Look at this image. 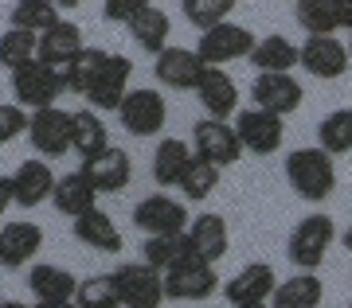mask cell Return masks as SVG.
<instances>
[{"instance_id": "cell-5", "label": "cell", "mask_w": 352, "mask_h": 308, "mask_svg": "<svg viewBox=\"0 0 352 308\" xmlns=\"http://www.w3.org/2000/svg\"><path fill=\"white\" fill-rule=\"evenodd\" d=\"M113 285L122 296V308H161L164 296V273L145 261H126L113 270Z\"/></svg>"}, {"instance_id": "cell-28", "label": "cell", "mask_w": 352, "mask_h": 308, "mask_svg": "<svg viewBox=\"0 0 352 308\" xmlns=\"http://www.w3.org/2000/svg\"><path fill=\"white\" fill-rule=\"evenodd\" d=\"M247 62L254 71H294V67H302V47L286 36H263L254 39Z\"/></svg>"}, {"instance_id": "cell-44", "label": "cell", "mask_w": 352, "mask_h": 308, "mask_svg": "<svg viewBox=\"0 0 352 308\" xmlns=\"http://www.w3.org/2000/svg\"><path fill=\"white\" fill-rule=\"evenodd\" d=\"M82 0H55V8H78Z\"/></svg>"}, {"instance_id": "cell-25", "label": "cell", "mask_w": 352, "mask_h": 308, "mask_svg": "<svg viewBox=\"0 0 352 308\" xmlns=\"http://www.w3.org/2000/svg\"><path fill=\"white\" fill-rule=\"evenodd\" d=\"M51 203H55L59 215L75 219V215H82V211L98 207V187L90 184L82 172H67V176L55 180V187H51Z\"/></svg>"}, {"instance_id": "cell-14", "label": "cell", "mask_w": 352, "mask_h": 308, "mask_svg": "<svg viewBox=\"0 0 352 308\" xmlns=\"http://www.w3.org/2000/svg\"><path fill=\"white\" fill-rule=\"evenodd\" d=\"M153 74H157V82H161L164 90H196V82H200V74L208 71V62L196 55V47H168L161 51V55H153Z\"/></svg>"}, {"instance_id": "cell-36", "label": "cell", "mask_w": 352, "mask_h": 308, "mask_svg": "<svg viewBox=\"0 0 352 308\" xmlns=\"http://www.w3.org/2000/svg\"><path fill=\"white\" fill-rule=\"evenodd\" d=\"M75 305L78 308H122V296H118L113 273H94V277H87V281H78Z\"/></svg>"}, {"instance_id": "cell-43", "label": "cell", "mask_w": 352, "mask_h": 308, "mask_svg": "<svg viewBox=\"0 0 352 308\" xmlns=\"http://www.w3.org/2000/svg\"><path fill=\"white\" fill-rule=\"evenodd\" d=\"M0 308H36V305H24V300H0Z\"/></svg>"}, {"instance_id": "cell-47", "label": "cell", "mask_w": 352, "mask_h": 308, "mask_svg": "<svg viewBox=\"0 0 352 308\" xmlns=\"http://www.w3.org/2000/svg\"><path fill=\"white\" fill-rule=\"evenodd\" d=\"M349 59H352V39H349Z\"/></svg>"}, {"instance_id": "cell-46", "label": "cell", "mask_w": 352, "mask_h": 308, "mask_svg": "<svg viewBox=\"0 0 352 308\" xmlns=\"http://www.w3.org/2000/svg\"><path fill=\"white\" fill-rule=\"evenodd\" d=\"M247 308H274V305H270V300H263V305H247Z\"/></svg>"}, {"instance_id": "cell-34", "label": "cell", "mask_w": 352, "mask_h": 308, "mask_svg": "<svg viewBox=\"0 0 352 308\" xmlns=\"http://www.w3.org/2000/svg\"><path fill=\"white\" fill-rule=\"evenodd\" d=\"M219 176H223V168H219V164L204 161V156H192L188 172L180 176V196L188 199V203H204V199L219 187Z\"/></svg>"}, {"instance_id": "cell-40", "label": "cell", "mask_w": 352, "mask_h": 308, "mask_svg": "<svg viewBox=\"0 0 352 308\" xmlns=\"http://www.w3.org/2000/svg\"><path fill=\"white\" fill-rule=\"evenodd\" d=\"M153 0H102V16L110 24H129L141 8H149Z\"/></svg>"}, {"instance_id": "cell-24", "label": "cell", "mask_w": 352, "mask_h": 308, "mask_svg": "<svg viewBox=\"0 0 352 308\" xmlns=\"http://www.w3.org/2000/svg\"><path fill=\"white\" fill-rule=\"evenodd\" d=\"M55 180H59V176H51L47 161H24L12 172V203H20V207H28V211L39 207V203H47Z\"/></svg>"}, {"instance_id": "cell-33", "label": "cell", "mask_w": 352, "mask_h": 308, "mask_svg": "<svg viewBox=\"0 0 352 308\" xmlns=\"http://www.w3.org/2000/svg\"><path fill=\"white\" fill-rule=\"evenodd\" d=\"M317 145L325 148L329 156H344V152H352V106L333 110V113L321 117V125H317Z\"/></svg>"}, {"instance_id": "cell-2", "label": "cell", "mask_w": 352, "mask_h": 308, "mask_svg": "<svg viewBox=\"0 0 352 308\" xmlns=\"http://www.w3.org/2000/svg\"><path fill=\"white\" fill-rule=\"evenodd\" d=\"M286 180H289V187H294L298 199H305V203H325V199L337 191L333 156H329L321 145L294 148L286 156Z\"/></svg>"}, {"instance_id": "cell-31", "label": "cell", "mask_w": 352, "mask_h": 308, "mask_svg": "<svg viewBox=\"0 0 352 308\" xmlns=\"http://www.w3.org/2000/svg\"><path fill=\"white\" fill-rule=\"evenodd\" d=\"M126 27H129V36H133V43H138L141 51H149V55H161V51L168 47V32H173V24H168V16H164L157 4L141 8Z\"/></svg>"}, {"instance_id": "cell-20", "label": "cell", "mask_w": 352, "mask_h": 308, "mask_svg": "<svg viewBox=\"0 0 352 308\" xmlns=\"http://www.w3.org/2000/svg\"><path fill=\"white\" fill-rule=\"evenodd\" d=\"M82 47H87V43H82V27L71 24V20H55L47 32H39L36 59H39V62H47V67H55V71L63 74V71H67V62L75 59Z\"/></svg>"}, {"instance_id": "cell-21", "label": "cell", "mask_w": 352, "mask_h": 308, "mask_svg": "<svg viewBox=\"0 0 352 308\" xmlns=\"http://www.w3.org/2000/svg\"><path fill=\"white\" fill-rule=\"evenodd\" d=\"M298 24L309 36H337L352 27L349 0H298Z\"/></svg>"}, {"instance_id": "cell-23", "label": "cell", "mask_w": 352, "mask_h": 308, "mask_svg": "<svg viewBox=\"0 0 352 308\" xmlns=\"http://www.w3.org/2000/svg\"><path fill=\"white\" fill-rule=\"evenodd\" d=\"M188 238H192V254L204 261H223V254L231 250V230H227V219L223 215H196L188 222Z\"/></svg>"}, {"instance_id": "cell-42", "label": "cell", "mask_w": 352, "mask_h": 308, "mask_svg": "<svg viewBox=\"0 0 352 308\" xmlns=\"http://www.w3.org/2000/svg\"><path fill=\"white\" fill-rule=\"evenodd\" d=\"M36 308H78L75 300H36Z\"/></svg>"}, {"instance_id": "cell-26", "label": "cell", "mask_w": 352, "mask_h": 308, "mask_svg": "<svg viewBox=\"0 0 352 308\" xmlns=\"http://www.w3.org/2000/svg\"><path fill=\"white\" fill-rule=\"evenodd\" d=\"M321 300H325V285L309 270H298L289 281H278L270 293L274 308H321Z\"/></svg>"}, {"instance_id": "cell-15", "label": "cell", "mask_w": 352, "mask_h": 308, "mask_svg": "<svg viewBox=\"0 0 352 308\" xmlns=\"http://www.w3.org/2000/svg\"><path fill=\"white\" fill-rule=\"evenodd\" d=\"M78 172L87 176L94 187H98V196H118V191H126L129 180H133V161H129L126 148L106 145L98 156L82 161V168H78Z\"/></svg>"}, {"instance_id": "cell-32", "label": "cell", "mask_w": 352, "mask_h": 308, "mask_svg": "<svg viewBox=\"0 0 352 308\" xmlns=\"http://www.w3.org/2000/svg\"><path fill=\"white\" fill-rule=\"evenodd\" d=\"M192 258V238L188 230H180V235H149L145 238V265H153V270H173L176 261Z\"/></svg>"}, {"instance_id": "cell-30", "label": "cell", "mask_w": 352, "mask_h": 308, "mask_svg": "<svg viewBox=\"0 0 352 308\" xmlns=\"http://www.w3.org/2000/svg\"><path fill=\"white\" fill-rule=\"evenodd\" d=\"M110 145V133H106V125H102L98 110H75L71 113V152L90 161V156H98L102 148Z\"/></svg>"}, {"instance_id": "cell-18", "label": "cell", "mask_w": 352, "mask_h": 308, "mask_svg": "<svg viewBox=\"0 0 352 308\" xmlns=\"http://www.w3.org/2000/svg\"><path fill=\"white\" fill-rule=\"evenodd\" d=\"M204 106V117H219V121H231L239 113V86L235 78L223 71V67H208L200 74V82L192 90Z\"/></svg>"}, {"instance_id": "cell-3", "label": "cell", "mask_w": 352, "mask_h": 308, "mask_svg": "<svg viewBox=\"0 0 352 308\" xmlns=\"http://www.w3.org/2000/svg\"><path fill=\"white\" fill-rule=\"evenodd\" d=\"M333 238H337V226L329 215L314 211V215H305L294 230H289V242H286V258L298 265V270H309L317 273L321 270V261H325L329 246H333Z\"/></svg>"}, {"instance_id": "cell-9", "label": "cell", "mask_w": 352, "mask_h": 308, "mask_svg": "<svg viewBox=\"0 0 352 308\" xmlns=\"http://www.w3.org/2000/svg\"><path fill=\"white\" fill-rule=\"evenodd\" d=\"M254 32L243 24H231V20H223V24L208 27V32H200V43H196V55H200L208 67H223V62H235V59H247L254 47Z\"/></svg>"}, {"instance_id": "cell-16", "label": "cell", "mask_w": 352, "mask_h": 308, "mask_svg": "<svg viewBox=\"0 0 352 308\" xmlns=\"http://www.w3.org/2000/svg\"><path fill=\"white\" fill-rule=\"evenodd\" d=\"M352 67L349 43H340L337 36H305L302 43V71L321 78V82H337L340 74Z\"/></svg>"}, {"instance_id": "cell-35", "label": "cell", "mask_w": 352, "mask_h": 308, "mask_svg": "<svg viewBox=\"0 0 352 308\" xmlns=\"http://www.w3.org/2000/svg\"><path fill=\"white\" fill-rule=\"evenodd\" d=\"M59 20V8L55 0H16L12 12H8V24L12 27H24V32H47L51 24Z\"/></svg>"}, {"instance_id": "cell-27", "label": "cell", "mask_w": 352, "mask_h": 308, "mask_svg": "<svg viewBox=\"0 0 352 308\" xmlns=\"http://www.w3.org/2000/svg\"><path fill=\"white\" fill-rule=\"evenodd\" d=\"M192 145L188 141H180V137H164L157 152H153V180L161 187H180V176L188 172L192 164Z\"/></svg>"}, {"instance_id": "cell-1", "label": "cell", "mask_w": 352, "mask_h": 308, "mask_svg": "<svg viewBox=\"0 0 352 308\" xmlns=\"http://www.w3.org/2000/svg\"><path fill=\"white\" fill-rule=\"evenodd\" d=\"M129 78H133V62L126 55H110L102 47H82L75 59L67 62L63 86L71 94H78L90 110L118 113L122 98L129 94Z\"/></svg>"}, {"instance_id": "cell-4", "label": "cell", "mask_w": 352, "mask_h": 308, "mask_svg": "<svg viewBox=\"0 0 352 308\" xmlns=\"http://www.w3.org/2000/svg\"><path fill=\"white\" fill-rule=\"evenodd\" d=\"M63 90H67L63 74L55 71V67H47V62H39V59H28L12 71V98H16V106H24L28 113L43 110V106H55Z\"/></svg>"}, {"instance_id": "cell-41", "label": "cell", "mask_w": 352, "mask_h": 308, "mask_svg": "<svg viewBox=\"0 0 352 308\" xmlns=\"http://www.w3.org/2000/svg\"><path fill=\"white\" fill-rule=\"evenodd\" d=\"M8 207H12V176H0V222H4Z\"/></svg>"}, {"instance_id": "cell-13", "label": "cell", "mask_w": 352, "mask_h": 308, "mask_svg": "<svg viewBox=\"0 0 352 308\" xmlns=\"http://www.w3.org/2000/svg\"><path fill=\"white\" fill-rule=\"evenodd\" d=\"M235 133H239V141H243V152L270 156V152H278L282 141H286V125H282L278 113L251 106V110H239V117H235Z\"/></svg>"}, {"instance_id": "cell-17", "label": "cell", "mask_w": 352, "mask_h": 308, "mask_svg": "<svg viewBox=\"0 0 352 308\" xmlns=\"http://www.w3.org/2000/svg\"><path fill=\"white\" fill-rule=\"evenodd\" d=\"M274 265L270 261H247L231 281H223V296L231 308H247V305H263V300H270V293H274Z\"/></svg>"}, {"instance_id": "cell-7", "label": "cell", "mask_w": 352, "mask_h": 308, "mask_svg": "<svg viewBox=\"0 0 352 308\" xmlns=\"http://www.w3.org/2000/svg\"><path fill=\"white\" fill-rule=\"evenodd\" d=\"M118 121L129 137H157L168 121V102H164L161 90H129L122 106H118Z\"/></svg>"}, {"instance_id": "cell-49", "label": "cell", "mask_w": 352, "mask_h": 308, "mask_svg": "<svg viewBox=\"0 0 352 308\" xmlns=\"http://www.w3.org/2000/svg\"><path fill=\"white\" fill-rule=\"evenodd\" d=\"M349 308H352V305H349Z\"/></svg>"}, {"instance_id": "cell-48", "label": "cell", "mask_w": 352, "mask_h": 308, "mask_svg": "<svg viewBox=\"0 0 352 308\" xmlns=\"http://www.w3.org/2000/svg\"><path fill=\"white\" fill-rule=\"evenodd\" d=\"M349 8H352V0H349ZM349 32H352V27H349Z\"/></svg>"}, {"instance_id": "cell-11", "label": "cell", "mask_w": 352, "mask_h": 308, "mask_svg": "<svg viewBox=\"0 0 352 308\" xmlns=\"http://www.w3.org/2000/svg\"><path fill=\"white\" fill-rule=\"evenodd\" d=\"M188 207L180 203V199L164 196V191H157V196H145L133 207V226H138L141 235H180V230H188Z\"/></svg>"}, {"instance_id": "cell-6", "label": "cell", "mask_w": 352, "mask_h": 308, "mask_svg": "<svg viewBox=\"0 0 352 308\" xmlns=\"http://www.w3.org/2000/svg\"><path fill=\"white\" fill-rule=\"evenodd\" d=\"M215 289H219L215 265L196 258V254L184 258V261H176L173 270H164V296H168V300H188V305H196V300L215 296Z\"/></svg>"}, {"instance_id": "cell-37", "label": "cell", "mask_w": 352, "mask_h": 308, "mask_svg": "<svg viewBox=\"0 0 352 308\" xmlns=\"http://www.w3.org/2000/svg\"><path fill=\"white\" fill-rule=\"evenodd\" d=\"M235 4H239V0H180V12H184V20H188L196 32H208V27L231 20Z\"/></svg>"}, {"instance_id": "cell-45", "label": "cell", "mask_w": 352, "mask_h": 308, "mask_svg": "<svg viewBox=\"0 0 352 308\" xmlns=\"http://www.w3.org/2000/svg\"><path fill=\"white\" fill-rule=\"evenodd\" d=\"M340 242H344V250H349V254H352V226H349V230H344V235H340Z\"/></svg>"}, {"instance_id": "cell-8", "label": "cell", "mask_w": 352, "mask_h": 308, "mask_svg": "<svg viewBox=\"0 0 352 308\" xmlns=\"http://www.w3.org/2000/svg\"><path fill=\"white\" fill-rule=\"evenodd\" d=\"M192 152L204 156V161L219 164V168H231V164L243 161V141H239V133H235L231 121L204 117V121L192 125Z\"/></svg>"}, {"instance_id": "cell-19", "label": "cell", "mask_w": 352, "mask_h": 308, "mask_svg": "<svg viewBox=\"0 0 352 308\" xmlns=\"http://www.w3.org/2000/svg\"><path fill=\"white\" fill-rule=\"evenodd\" d=\"M43 250V230L36 222L16 219V222H0V265L4 270H20Z\"/></svg>"}, {"instance_id": "cell-39", "label": "cell", "mask_w": 352, "mask_h": 308, "mask_svg": "<svg viewBox=\"0 0 352 308\" xmlns=\"http://www.w3.org/2000/svg\"><path fill=\"white\" fill-rule=\"evenodd\" d=\"M28 121H32V113L24 106H16V102H0V145H8L16 137L28 133Z\"/></svg>"}, {"instance_id": "cell-12", "label": "cell", "mask_w": 352, "mask_h": 308, "mask_svg": "<svg viewBox=\"0 0 352 308\" xmlns=\"http://www.w3.org/2000/svg\"><path fill=\"white\" fill-rule=\"evenodd\" d=\"M28 141L39 156H51L59 161L71 152V113L59 110V106H43V110H32V121H28Z\"/></svg>"}, {"instance_id": "cell-29", "label": "cell", "mask_w": 352, "mask_h": 308, "mask_svg": "<svg viewBox=\"0 0 352 308\" xmlns=\"http://www.w3.org/2000/svg\"><path fill=\"white\" fill-rule=\"evenodd\" d=\"M28 289H32L36 300H75L78 277L71 270H63V265L43 261V265H32V273H28Z\"/></svg>"}, {"instance_id": "cell-38", "label": "cell", "mask_w": 352, "mask_h": 308, "mask_svg": "<svg viewBox=\"0 0 352 308\" xmlns=\"http://www.w3.org/2000/svg\"><path fill=\"white\" fill-rule=\"evenodd\" d=\"M36 43H39L36 32H24V27H8V32L0 36V67L16 71L20 62L36 59Z\"/></svg>"}, {"instance_id": "cell-10", "label": "cell", "mask_w": 352, "mask_h": 308, "mask_svg": "<svg viewBox=\"0 0 352 308\" xmlns=\"http://www.w3.org/2000/svg\"><path fill=\"white\" fill-rule=\"evenodd\" d=\"M251 102L258 110L289 117L294 110H302L305 90H302V82L294 78V71H258V78L251 82Z\"/></svg>"}, {"instance_id": "cell-22", "label": "cell", "mask_w": 352, "mask_h": 308, "mask_svg": "<svg viewBox=\"0 0 352 308\" xmlns=\"http://www.w3.org/2000/svg\"><path fill=\"white\" fill-rule=\"evenodd\" d=\"M71 235L82 242V246L98 250V254H118L122 250V230L113 226V219L102 207H90L82 215L71 219Z\"/></svg>"}]
</instances>
